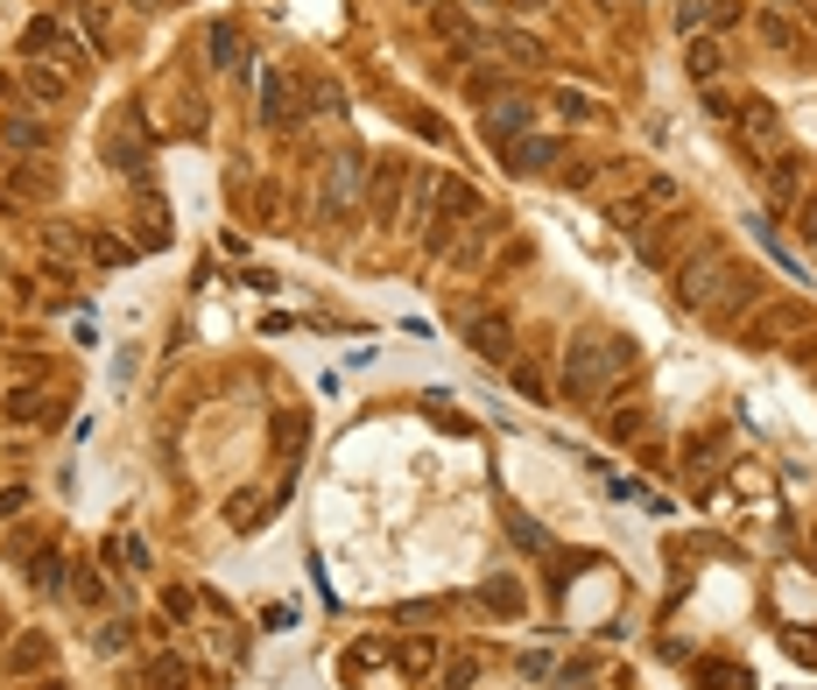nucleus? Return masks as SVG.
Masks as SVG:
<instances>
[{"instance_id":"5","label":"nucleus","mask_w":817,"mask_h":690,"mask_svg":"<svg viewBox=\"0 0 817 690\" xmlns=\"http://www.w3.org/2000/svg\"><path fill=\"white\" fill-rule=\"evenodd\" d=\"M677 198H683L677 177H649L641 190H627V198H606V226L627 233V240H641L656 226V212H677Z\"/></svg>"},{"instance_id":"3","label":"nucleus","mask_w":817,"mask_h":690,"mask_svg":"<svg viewBox=\"0 0 817 690\" xmlns=\"http://www.w3.org/2000/svg\"><path fill=\"white\" fill-rule=\"evenodd\" d=\"M465 219H480V190H472L465 177H444V169H437V184H430V212H423V226H416L423 254H451V247H459V226H465Z\"/></svg>"},{"instance_id":"40","label":"nucleus","mask_w":817,"mask_h":690,"mask_svg":"<svg viewBox=\"0 0 817 690\" xmlns=\"http://www.w3.org/2000/svg\"><path fill=\"white\" fill-rule=\"evenodd\" d=\"M409 8H437V0H409Z\"/></svg>"},{"instance_id":"4","label":"nucleus","mask_w":817,"mask_h":690,"mask_svg":"<svg viewBox=\"0 0 817 690\" xmlns=\"http://www.w3.org/2000/svg\"><path fill=\"white\" fill-rule=\"evenodd\" d=\"M359 198H367V156H359V148H338L325 163V190H317V226L338 233V226L359 212Z\"/></svg>"},{"instance_id":"14","label":"nucleus","mask_w":817,"mask_h":690,"mask_svg":"<svg viewBox=\"0 0 817 690\" xmlns=\"http://www.w3.org/2000/svg\"><path fill=\"white\" fill-rule=\"evenodd\" d=\"M528 121H536V113H528L522 92H507V100H493V106H486V134H493V142H522Z\"/></svg>"},{"instance_id":"6","label":"nucleus","mask_w":817,"mask_h":690,"mask_svg":"<svg viewBox=\"0 0 817 690\" xmlns=\"http://www.w3.org/2000/svg\"><path fill=\"white\" fill-rule=\"evenodd\" d=\"M459 324H465V345H472L480 359H493V367H501V359H515V317H507V311L472 303V311H459Z\"/></svg>"},{"instance_id":"12","label":"nucleus","mask_w":817,"mask_h":690,"mask_svg":"<svg viewBox=\"0 0 817 690\" xmlns=\"http://www.w3.org/2000/svg\"><path fill=\"white\" fill-rule=\"evenodd\" d=\"M50 662H56V641H50V635H14V648H8V677H14V683L50 677Z\"/></svg>"},{"instance_id":"8","label":"nucleus","mask_w":817,"mask_h":690,"mask_svg":"<svg viewBox=\"0 0 817 690\" xmlns=\"http://www.w3.org/2000/svg\"><path fill=\"white\" fill-rule=\"evenodd\" d=\"M810 324H817V317H810V303H768V311L747 324V345H783V338H804Z\"/></svg>"},{"instance_id":"10","label":"nucleus","mask_w":817,"mask_h":690,"mask_svg":"<svg viewBox=\"0 0 817 690\" xmlns=\"http://www.w3.org/2000/svg\"><path fill=\"white\" fill-rule=\"evenodd\" d=\"M507 169H515V177L564 169V142H549V134H522V142H507Z\"/></svg>"},{"instance_id":"21","label":"nucleus","mask_w":817,"mask_h":690,"mask_svg":"<svg viewBox=\"0 0 817 690\" xmlns=\"http://www.w3.org/2000/svg\"><path fill=\"white\" fill-rule=\"evenodd\" d=\"M290 100H296L290 79H282V71H269V79H261V121H269V127H290Z\"/></svg>"},{"instance_id":"29","label":"nucleus","mask_w":817,"mask_h":690,"mask_svg":"<svg viewBox=\"0 0 817 690\" xmlns=\"http://www.w3.org/2000/svg\"><path fill=\"white\" fill-rule=\"evenodd\" d=\"M78 29H85L92 50H106V8H99V0H85V8H78Z\"/></svg>"},{"instance_id":"27","label":"nucleus","mask_w":817,"mask_h":690,"mask_svg":"<svg viewBox=\"0 0 817 690\" xmlns=\"http://www.w3.org/2000/svg\"><path fill=\"white\" fill-rule=\"evenodd\" d=\"M148 690H191V677H184V662H148Z\"/></svg>"},{"instance_id":"35","label":"nucleus","mask_w":817,"mask_h":690,"mask_svg":"<svg viewBox=\"0 0 817 690\" xmlns=\"http://www.w3.org/2000/svg\"><path fill=\"white\" fill-rule=\"evenodd\" d=\"M71 592H78V599H85V606H99V599H106V585H99V578H92V571H85V564H78V578H71Z\"/></svg>"},{"instance_id":"9","label":"nucleus","mask_w":817,"mask_h":690,"mask_svg":"<svg viewBox=\"0 0 817 690\" xmlns=\"http://www.w3.org/2000/svg\"><path fill=\"white\" fill-rule=\"evenodd\" d=\"M740 121H747L740 134L754 142V156H762V163L789 156V142H783V121H775V106H768V100H747V106H740Z\"/></svg>"},{"instance_id":"17","label":"nucleus","mask_w":817,"mask_h":690,"mask_svg":"<svg viewBox=\"0 0 817 690\" xmlns=\"http://www.w3.org/2000/svg\"><path fill=\"white\" fill-rule=\"evenodd\" d=\"M430 669H437V641H423V635L395 641V677H402V683H423Z\"/></svg>"},{"instance_id":"2","label":"nucleus","mask_w":817,"mask_h":690,"mask_svg":"<svg viewBox=\"0 0 817 690\" xmlns=\"http://www.w3.org/2000/svg\"><path fill=\"white\" fill-rule=\"evenodd\" d=\"M670 282H677V303L683 311H698V317H712L719 303H726L740 282H747V268H740L719 240H705V247H691L677 268H670Z\"/></svg>"},{"instance_id":"24","label":"nucleus","mask_w":817,"mask_h":690,"mask_svg":"<svg viewBox=\"0 0 817 690\" xmlns=\"http://www.w3.org/2000/svg\"><path fill=\"white\" fill-rule=\"evenodd\" d=\"M43 416H50L43 388H8V424H43Z\"/></svg>"},{"instance_id":"7","label":"nucleus","mask_w":817,"mask_h":690,"mask_svg":"<svg viewBox=\"0 0 817 690\" xmlns=\"http://www.w3.org/2000/svg\"><path fill=\"white\" fill-rule=\"evenodd\" d=\"M409 177H416V169L395 163V156L374 163V177H367V184H374V205H367V212H374V226H381V233H395V226H402V184H409Z\"/></svg>"},{"instance_id":"30","label":"nucleus","mask_w":817,"mask_h":690,"mask_svg":"<svg viewBox=\"0 0 817 690\" xmlns=\"http://www.w3.org/2000/svg\"><path fill=\"white\" fill-rule=\"evenodd\" d=\"M311 106H317V113H325V121H332V113H346V92H338L332 79H311Z\"/></svg>"},{"instance_id":"28","label":"nucleus","mask_w":817,"mask_h":690,"mask_svg":"<svg viewBox=\"0 0 817 690\" xmlns=\"http://www.w3.org/2000/svg\"><path fill=\"white\" fill-rule=\"evenodd\" d=\"M549 106H557L564 121H593V100H585V92H572V85H557V92H549Z\"/></svg>"},{"instance_id":"16","label":"nucleus","mask_w":817,"mask_h":690,"mask_svg":"<svg viewBox=\"0 0 817 690\" xmlns=\"http://www.w3.org/2000/svg\"><path fill=\"white\" fill-rule=\"evenodd\" d=\"M64 43H71V29L56 22V14H35V22L22 29V56H29V64H35V56H56Z\"/></svg>"},{"instance_id":"31","label":"nucleus","mask_w":817,"mask_h":690,"mask_svg":"<svg viewBox=\"0 0 817 690\" xmlns=\"http://www.w3.org/2000/svg\"><path fill=\"white\" fill-rule=\"evenodd\" d=\"M92 254H99L106 268H121V261H135V247H127V240H113V233H99V240H92Z\"/></svg>"},{"instance_id":"15","label":"nucleus","mask_w":817,"mask_h":690,"mask_svg":"<svg viewBox=\"0 0 817 690\" xmlns=\"http://www.w3.org/2000/svg\"><path fill=\"white\" fill-rule=\"evenodd\" d=\"M205 56H212V71H226V79H247V64H240V29H233V22H212V29H205Z\"/></svg>"},{"instance_id":"25","label":"nucleus","mask_w":817,"mask_h":690,"mask_svg":"<svg viewBox=\"0 0 817 690\" xmlns=\"http://www.w3.org/2000/svg\"><path fill=\"white\" fill-rule=\"evenodd\" d=\"M480 606H493V613H522V585H515V578H486V585H480Z\"/></svg>"},{"instance_id":"19","label":"nucleus","mask_w":817,"mask_h":690,"mask_svg":"<svg viewBox=\"0 0 817 690\" xmlns=\"http://www.w3.org/2000/svg\"><path fill=\"white\" fill-rule=\"evenodd\" d=\"M106 163H113V169H135V177H142V169H148L142 127H113V134H106Z\"/></svg>"},{"instance_id":"13","label":"nucleus","mask_w":817,"mask_h":690,"mask_svg":"<svg viewBox=\"0 0 817 690\" xmlns=\"http://www.w3.org/2000/svg\"><path fill=\"white\" fill-rule=\"evenodd\" d=\"M726 22H740V0H683L677 8L683 35H705V29H726Z\"/></svg>"},{"instance_id":"36","label":"nucleus","mask_w":817,"mask_h":690,"mask_svg":"<svg viewBox=\"0 0 817 690\" xmlns=\"http://www.w3.org/2000/svg\"><path fill=\"white\" fill-rule=\"evenodd\" d=\"M557 690H593V669H578V662L557 669Z\"/></svg>"},{"instance_id":"20","label":"nucleus","mask_w":817,"mask_h":690,"mask_svg":"<svg viewBox=\"0 0 817 690\" xmlns=\"http://www.w3.org/2000/svg\"><path fill=\"white\" fill-rule=\"evenodd\" d=\"M0 134H8V148H29V156H43V148H50V127L35 121V113H8Z\"/></svg>"},{"instance_id":"32","label":"nucleus","mask_w":817,"mask_h":690,"mask_svg":"<svg viewBox=\"0 0 817 690\" xmlns=\"http://www.w3.org/2000/svg\"><path fill=\"white\" fill-rule=\"evenodd\" d=\"M142 226H148V247H163V240H169V212H163V205H156V198H148V205H142Z\"/></svg>"},{"instance_id":"34","label":"nucleus","mask_w":817,"mask_h":690,"mask_svg":"<svg viewBox=\"0 0 817 690\" xmlns=\"http://www.w3.org/2000/svg\"><path fill=\"white\" fill-rule=\"evenodd\" d=\"M762 35H768V43H775V50H789V43H796V29L783 22V14H762Z\"/></svg>"},{"instance_id":"39","label":"nucleus","mask_w":817,"mask_h":690,"mask_svg":"<svg viewBox=\"0 0 817 690\" xmlns=\"http://www.w3.org/2000/svg\"><path fill=\"white\" fill-rule=\"evenodd\" d=\"M35 690H71V683H56V677H35Z\"/></svg>"},{"instance_id":"1","label":"nucleus","mask_w":817,"mask_h":690,"mask_svg":"<svg viewBox=\"0 0 817 690\" xmlns=\"http://www.w3.org/2000/svg\"><path fill=\"white\" fill-rule=\"evenodd\" d=\"M635 374V338L620 332H578L564 345V401H599Z\"/></svg>"},{"instance_id":"11","label":"nucleus","mask_w":817,"mask_h":690,"mask_svg":"<svg viewBox=\"0 0 817 690\" xmlns=\"http://www.w3.org/2000/svg\"><path fill=\"white\" fill-rule=\"evenodd\" d=\"M683 247H691V226H683V219H662V226H649V233H641L635 254L649 261V268H677Z\"/></svg>"},{"instance_id":"33","label":"nucleus","mask_w":817,"mask_h":690,"mask_svg":"<svg viewBox=\"0 0 817 690\" xmlns=\"http://www.w3.org/2000/svg\"><path fill=\"white\" fill-rule=\"evenodd\" d=\"M783 648H789L796 662H817V635H810V627H789V635H783Z\"/></svg>"},{"instance_id":"23","label":"nucleus","mask_w":817,"mask_h":690,"mask_svg":"<svg viewBox=\"0 0 817 690\" xmlns=\"http://www.w3.org/2000/svg\"><path fill=\"white\" fill-rule=\"evenodd\" d=\"M719 71H726V50H719L712 35H691V79H698V85H712Z\"/></svg>"},{"instance_id":"26","label":"nucleus","mask_w":817,"mask_h":690,"mask_svg":"<svg viewBox=\"0 0 817 690\" xmlns=\"http://www.w3.org/2000/svg\"><path fill=\"white\" fill-rule=\"evenodd\" d=\"M472 683H480V656H451V662H444V683H437V690H472Z\"/></svg>"},{"instance_id":"22","label":"nucleus","mask_w":817,"mask_h":690,"mask_svg":"<svg viewBox=\"0 0 817 690\" xmlns=\"http://www.w3.org/2000/svg\"><path fill=\"white\" fill-rule=\"evenodd\" d=\"M698 690H754V677L740 662H719V656H705L698 662Z\"/></svg>"},{"instance_id":"18","label":"nucleus","mask_w":817,"mask_h":690,"mask_svg":"<svg viewBox=\"0 0 817 690\" xmlns=\"http://www.w3.org/2000/svg\"><path fill=\"white\" fill-rule=\"evenodd\" d=\"M22 92H29L35 106H56V100L71 92V79H64L56 64H22Z\"/></svg>"},{"instance_id":"37","label":"nucleus","mask_w":817,"mask_h":690,"mask_svg":"<svg viewBox=\"0 0 817 690\" xmlns=\"http://www.w3.org/2000/svg\"><path fill=\"white\" fill-rule=\"evenodd\" d=\"M796 233L817 240V190H810V205H796Z\"/></svg>"},{"instance_id":"38","label":"nucleus","mask_w":817,"mask_h":690,"mask_svg":"<svg viewBox=\"0 0 817 690\" xmlns=\"http://www.w3.org/2000/svg\"><path fill=\"white\" fill-rule=\"evenodd\" d=\"M515 543H528V550H549V535H543L536 522H522V514H515Z\"/></svg>"}]
</instances>
